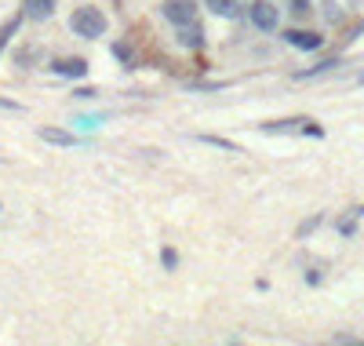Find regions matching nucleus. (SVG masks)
Returning a JSON list of instances; mask_svg holds the SVG:
<instances>
[{
	"label": "nucleus",
	"mask_w": 364,
	"mask_h": 346,
	"mask_svg": "<svg viewBox=\"0 0 364 346\" xmlns=\"http://www.w3.org/2000/svg\"><path fill=\"white\" fill-rule=\"evenodd\" d=\"M70 29L77 37H84V40H99L106 33V15L99 8H77L70 15Z\"/></svg>",
	"instance_id": "f257e3e1"
},
{
	"label": "nucleus",
	"mask_w": 364,
	"mask_h": 346,
	"mask_svg": "<svg viewBox=\"0 0 364 346\" xmlns=\"http://www.w3.org/2000/svg\"><path fill=\"white\" fill-rule=\"evenodd\" d=\"M52 70H55L58 77H73V81H77V77L88 73V62H84V58H62V62H55Z\"/></svg>",
	"instance_id": "6e6552de"
},
{
	"label": "nucleus",
	"mask_w": 364,
	"mask_h": 346,
	"mask_svg": "<svg viewBox=\"0 0 364 346\" xmlns=\"http://www.w3.org/2000/svg\"><path fill=\"white\" fill-rule=\"evenodd\" d=\"M179 44H182V48H189V52H197L200 44H204V29H200L197 22L179 26Z\"/></svg>",
	"instance_id": "0eeeda50"
},
{
	"label": "nucleus",
	"mask_w": 364,
	"mask_h": 346,
	"mask_svg": "<svg viewBox=\"0 0 364 346\" xmlns=\"http://www.w3.org/2000/svg\"><path fill=\"white\" fill-rule=\"evenodd\" d=\"M248 19L255 29H262V33H270V29L280 26V11L270 4V0H255V4L248 8Z\"/></svg>",
	"instance_id": "7ed1b4c3"
},
{
	"label": "nucleus",
	"mask_w": 364,
	"mask_h": 346,
	"mask_svg": "<svg viewBox=\"0 0 364 346\" xmlns=\"http://www.w3.org/2000/svg\"><path fill=\"white\" fill-rule=\"evenodd\" d=\"M262 132L266 135H284V132H303V135H324L313 120L306 117H284V120H266L262 124Z\"/></svg>",
	"instance_id": "f03ea898"
},
{
	"label": "nucleus",
	"mask_w": 364,
	"mask_h": 346,
	"mask_svg": "<svg viewBox=\"0 0 364 346\" xmlns=\"http://www.w3.org/2000/svg\"><path fill=\"white\" fill-rule=\"evenodd\" d=\"M331 70H339V58H324V62H317V66H310V70H299L295 81H313V77L331 73Z\"/></svg>",
	"instance_id": "9d476101"
},
{
	"label": "nucleus",
	"mask_w": 364,
	"mask_h": 346,
	"mask_svg": "<svg viewBox=\"0 0 364 346\" xmlns=\"http://www.w3.org/2000/svg\"><path fill=\"white\" fill-rule=\"evenodd\" d=\"M37 135L44 139V143H52V146H77V139L70 132H62V128H40Z\"/></svg>",
	"instance_id": "1a4fd4ad"
},
{
	"label": "nucleus",
	"mask_w": 364,
	"mask_h": 346,
	"mask_svg": "<svg viewBox=\"0 0 364 346\" xmlns=\"http://www.w3.org/2000/svg\"><path fill=\"white\" fill-rule=\"evenodd\" d=\"M22 15H26V19L44 22V19H52V15H55V0H22Z\"/></svg>",
	"instance_id": "423d86ee"
},
{
	"label": "nucleus",
	"mask_w": 364,
	"mask_h": 346,
	"mask_svg": "<svg viewBox=\"0 0 364 346\" xmlns=\"http://www.w3.org/2000/svg\"><path fill=\"white\" fill-rule=\"evenodd\" d=\"M317 223H321V215H313V219H306V223H303V226H299V233H310V230H313V226H317Z\"/></svg>",
	"instance_id": "2eb2a0df"
},
{
	"label": "nucleus",
	"mask_w": 364,
	"mask_h": 346,
	"mask_svg": "<svg viewBox=\"0 0 364 346\" xmlns=\"http://www.w3.org/2000/svg\"><path fill=\"white\" fill-rule=\"evenodd\" d=\"M208 4H212L215 15H223V19H233V15H237V4H233V0H208Z\"/></svg>",
	"instance_id": "9b49d317"
},
{
	"label": "nucleus",
	"mask_w": 364,
	"mask_h": 346,
	"mask_svg": "<svg viewBox=\"0 0 364 346\" xmlns=\"http://www.w3.org/2000/svg\"><path fill=\"white\" fill-rule=\"evenodd\" d=\"M288 44L292 48H303V52H317L321 44H324V37H317V33H306V29H288Z\"/></svg>",
	"instance_id": "39448f33"
},
{
	"label": "nucleus",
	"mask_w": 364,
	"mask_h": 346,
	"mask_svg": "<svg viewBox=\"0 0 364 346\" xmlns=\"http://www.w3.org/2000/svg\"><path fill=\"white\" fill-rule=\"evenodd\" d=\"M161 259H164V266H168V270H175V266H179V255H175V248H164V251H161Z\"/></svg>",
	"instance_id": "ddd939ff"
},
{
	"label": "nucleus",
	"mask_w": 364,
	"mask_h": 346,
	"mask_svg": "<svg viewBox=\"0 0 364 346\" xmlns=\"http://www.w3.org/2000/svg\"><path fill=\"white\" fill-rule=\"evenodd\" d=\"M161 15H164L168 22H175V26H186V22H193L197 8H193V0H164Z\"/></svg>",
	"instance_id": "20e7f679"
},
{
	"label": "nucleus",
	"mask_w": 364,
	"mask_h": 346,
	"mask_svg": "<svg viewBox=\"0 0 364 346\" xmlns=\"http://www.w3.org/2000/svg\"><path fill=\"white\" fill-rule=\"evenodd\" d=\"M357 84H361V88H364V73H361V77H357Z\"/></svg>",
	"instance_id": "dca6fc26"
},
{
	"label": "nucleus",
	"mask_w": 364,
	"mask_h": 346,
	"mask_svg": "<svg viewBox=\"0 0 364 346\" xmlns=\"http://www.w3.org/2000/svg\"><path fill=\"white\" fill-rule=\"evenodd\" d=\"M292 11L295 15H306L310 11V0H292Z\"/></svg>",
	"instance_id": "4468645a"
},
{
	"label": "nucleus",
	"mask_w": 364,
	"mask_h": 346,
	"mask_svg": "<svg viewBox=\"0 0 364 346\" xmlns=\"http://www.w3.org/2000/svg\"><path fill=\"white\" fill-rule=\"evenodd\" d=\"M208 146H219V150H226V153H237V143H230V139H223V135H200Z\"/></svg>",
	"instance_id": "f8f14e48"
}]
</instances>
